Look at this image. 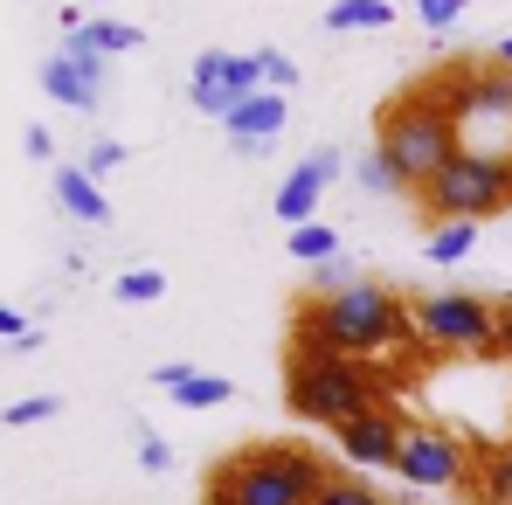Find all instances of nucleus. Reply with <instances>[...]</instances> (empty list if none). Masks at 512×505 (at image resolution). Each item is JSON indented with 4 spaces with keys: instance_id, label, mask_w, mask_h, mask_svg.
<instances>
[{
    "instance_id": "1",
    "label": "nucleus",
    "mask_w": 512,
    "mask_h": 505,
    "mask_svg": "<svg viewBox=\"0 0 512 505\" xmlns=\"http://www.w3.org/2000/svg\"><path fill=\"white\" fill-rule=\"evenodd\" d=\"M402 339H416V312L388 284H340L333 298L319 291L291 312V353L319 360H374Z\"/></svg>"
},
{
    "instance_id": "2",
    "label": "nucleus",
    "mask_w": 512,
    "mask_h": 505,
    "mask_svg": "<svg viewBox=\"0 0 512 505\" xmlns=\"http://www.w3.org/2000/svg\"><path fill=\"white\" fill-rule=\"evenodd\" d=\"M374 153L395 167L402 187H423L464 153L457 139V104H450V77H423V84L395 90L374 118Z\"/></svg>"
},
{
    "instance_id": "3",
    "label": "nucleus",
    "mask_w": 512,
    "mask_h": 505,
    "mask_svg": "<svg viewBox=\"0 0 512 505\" xmlns=\"http://www.w3.org/2000/svg\"><path fill=\"white\" fill-rule=\"evenodd\" d=\"M333 485V464L305 443H250L243 457L208 471V499L222 505H312Z\"/></svg>"
},
{
    "instance_id": "4",
    "label": "nucleus",
    "mask_w": 512,
    "mask_h": 505,
    "mask_svg": "<svg viewBox=\"0 0 512 505\" xmlns=\"http://www.w3.org/2000/svg\"><path fill=\"white\" fill-rule=\"evenodd\" d=\"M284 402L298 409L305 422H340L381 409V374L367 360H319V353H291L284 360Z\"/></svg>"
},
{
    "instance_id": "5",
    "label": "nucleus",
    "mask_w": 512,
    "mask_h": 505,
    "mask_svg": "<svg viewBox=\"0 0 512 505\" xmlns=\"http://www.w3.org/2000/svg\"><path fill=\"white\" fill-rule=\"evenodd\" d=\"M429 222H492L512 208V173H506V153H457L450 167L416 187Z\"/></svg>"
},
{
    "instance_id": "6",
    "label": "nucleus",
    "mask_w": 512,
    "mask_h": 505,
    "mask_svg": "<svg viewBox=\"0 0 512 505\" xmlns=\"http://www.w3.org/2000/svg\"><path fill=\"white\" fill-rule=\"evenodd\" d=\"M409 312H416V339L423 346H443V353H499V305H485L471 291H429Z\"/></svg>"
},
{
    "instance_id": "7",
    "label": "nucleus",
    "mask_w": 512,
    "mask_h": 505,
    "mask_svg": "<svg viewBox=\"0 0 512 505\" xmlns=\"http://www.w3.org/2000/svg\"><path fill=\"white\" fill-rule=\"evenodd\" d=\"M395 478L416 485V492H457L471 478V450L450 429H436V422H409L402 457H395Z\"/></svg>"
},
{
    "instance_id": "8",
    "label": "nucleus",
    "mask_w": 512,
    "mask_h": 505,
    "mask_svg": "<svg viewBox=\"0 0 512 505\" xmlns=\"http://www.w3.org/2000/svg\"><path fill=\"white\" fill-rule=\"evenodd\" d=\"M450 104H457V139H464V146H471L478 125H506V139H512V70L506 63L471 70V77H450Z\"/></svg>"
},
{
    "instance_id": "9",
    "label": "nucleus",
    "mask_w": 512,
    "mask_h": 505,
    "mask_svg": "<svg viewBox=\"0 0 512 505\" xmlns=\"http://www.w3.org/2000/svg\"><path fill=\"white\" fill-rule=\"evenodd\" d=\"M402 436H409V416H402V409H388V402L333 429V443H340V457L353 464V471H395Z\"/></svg>"
},
{
    "instance_id": "10",
    "label": "nucleus",
    "mask_w": 512,
    "mask_h": 505,
    "mask_svg": "<svg viewBox=\"0 0 512 505\" xmlns=\"http://www.w3.org/2000/svg\"><path fill=\"white\" fill-rule=\"evenodd\" d=\"M194 104L208 111V118H229L243 97L263 90V70H256V56H229V49H208V56H194Z\"/></svg>"
},
{
    "instance_id": "11",
    "label": "nucleus",
    "mask_w": 512,
    "mask_h": 505,
    "mask_svg": "<svg viewBox=\"0 0 512 505\" xmlns=\"http://www.w3.org/2000/svg\"><path fill=\"white\" fill-rule=\"evenodd\" d=\"M340 167V153L333 146H319V153H305L298 167L284 173V187H277V222H291V229H305V222H319V194H326V180Z\"/></svg>"
},
{
    "instance_id": "12",
    "label": "nucleus",
    "mask_w": 512,
    "mask_h": 505,
    "mask_svg": "<svg viewBox=\"0 0 512 505\" xmlns=\"http://www.w3.org/2000/svg\"><path fill=\"white\" fill-rule=\"evenodd\" d=\"M222 125H229V139H236L243 153H256V146H270V139L291 125V111H284V97H277V90H256V97H243Z\"/></svg>"
},
{
    "instance_id": "13",
    "label": "nucleus",
    "mask_w": 512,
    "mask_h": 505,
    "mask_svg": "<svg viewBox=\"0 0 512 505\" xmlns=\"http://www.w3.org/2000/svg\"><path fill=\"white\" fill-rule=\"evenodd\" d=\"M56 201H63V215H77V222H111V201H104V187L90 180L84 167H63L56 173Z\"/></svg>"
},
{
    "instance_id": "14",
    "label": "nucleus",
    "mask_w": 512,
    "mask_h": 505,
    "mask_svg": "<svg viewBox=\"0 0 512 505\" xmlns=\"http://www.w3.org/2000/svg\"><path fill=\"white\" fill-rule=\"evenodd\" d=\"M42 90H49L56 104H70V111H90L104 84H90V77L77 70V63H70V56H49V63H42Z\"/></svg>"
},
{
    "instance_id": "15",
    "label": "nucleus",
    "mask_w": 512,
    "mask_h": 505,
    "mask_svg": "<svg viewBox=\"0 0 512 505\" xmlns=\"http://www.w3.org/2000/svg\"><path fill=\"white\" fill-rule=\"evenodd\" d=\"M326 28L346 35V28H395V7L388 0H333L326 7Z\"/></svg>"
},
{
    "instance_id": "16",
    "label": "nucleus",
    "mask_w": 512,
    "mask_h": 505,
    "mask_svg": "<svg viewBox=\"0 0 512 505\" xmlns=\"http://www.w3.org/2000/svg\"><path fill=\"white\" fill-rule=\"evenodd\" d=\"M291 256H298V263H312V270H319V263H333V256H340V229H326V222L291 229Z\"/></svg>"
},
{
    "instance_id": "17",
    "label": "nucleus",
    "mask_w": 512,
    "mask_h": 505,
    "mask_svg": "<svg viewBox=\"0 0 512 505\" xmlns=\"http://www.w3.org/2000/svg\"><path fill=\"white\" fill-rule=\"evenodd\" d=\"M84 35H90V49H97V56H132V49L146 42L132 21H84Z\"/></svg>"
},
{
    "instance_id": "18",
    "label": "nucleus",
    "mask_w": 512,
    "mask_h": 505,
    "mask_svg": "<svg viewBox=\"0 0 512 505\" xmlns=\"http://www.w3.org/2000/svg\"><path fill=\"white\" fill-rule=\"evenodd\" d=\"M471 250H478V222H450L429 236V263H464Z\"/></svg>"
},
{
    "instance_id": "19",
    "label": "nucleus",
    "mask_w": 512,
    "mask_h": 505,
    "mask_svg": "<svg viewBox=\"0 0 512 505\" xmlns=\"http://www.w3.org/2000/svg\"><path fill=\"white\" fill-rule=\"evenodd\" d=\"M111 291H118V305H153V298H167V277H160L153 263H139V270H125Z\"/></svg>"
},
{
    "instance_id": "20",
    "label": "nucleus",
    "mask_w": 512,
    "mask_h": 505,
    "mask_svg": "<svg viewBox=\"0 0 512 505\" xmlns=\"http://www.w3.org/2000/svg\"><path fill=\"white\" fill-rule=\"evenodd\" d=\"M478 505H512V450H485V485Z\"/></svg>"
},
{
    "instance_id": "21",
    "label": "nucleus",
    "mask_w": 512,
    "mask_h": 505,
    "mask_svg": "<svg viewBox=\"0 0 512 505\" xmlns=\"http://www.w3.org/2000/svg\"><path fill=\"white\" fill-rule=\"evenodd\" d=\"M312 505H388V499H381L367 478H353V471H333V485H326V492H319Z\"/></svg>"
},
{
    "instance_id": "22",
    "label": "nucleus",
    "mask_w": 512,
    "mask_h": 505,
    "mask_svg": "<svg viewBox=\"0 0 512 505\" xmlns=\"http://www.w3.org/2000/svg\"><path fill=\"white\" fill-rule=\"evenodd\" d=\"M229 395H236V388H229L222 374H194L187 388H173V402H180V409H215V402H229Z\"/></svg>"
},
{
    "instance_id": "23",
    "label": "nucleus",
    "mask_w": 512,
    "mask_h": 505,
    "mask_svg": "<svg viewBox=\"0 0 512 505\" xmlns=\"http://www.w3.org/2000/svg\"><path fill=\"white\" fill-rule=\"evenodd\" d=\"M256 70H263V90H277V97H291V84H298V63L284 49H256Z\"/></svg>"
},
{
    "instance_id": "24",
    "label": "nucleus",
    "mask_w": 512,
    "mask_h": 505,
    "mask_svg": "<svg viewBox=\"0 0 512 505\" xmlns=\"http://www.w3.org/2000/svg\"><path fill=\"white\" fill-rule=\"evenodd\" d=\"M56 409H63L56 395H28V402H14V409H7V422H14V429H28V422H49Z\"/></svg>"
},
{
    "instance_id": "25",
    "label": "nucleus",
    "mask_w": 512,
    "mask_h": 505,
    "mask_svg": "<svg viewBox=\"0 0 512 505\" xmlns=\"http://www.w3.org/2000/svg\"><path fill=\"white\" fill-rule=\"evenodd\" d=\"M416 14H423V28L429 35H443L457 14H464V0H416Z\"/></svg>"
},
{
    "instance_id": "26",
    "label": "nucleus",
    "mask_w": 512,
    "mask_h": 505,
    "mask_svg": "<svg viewBox=\"0 0 512 505\" xmlns=\"http://www.w3.org/2000/svg\"><path fill=\"white\" fill-rule=\"evenodd\" d=\"M111 167H125V146H118V139H97V146H90V160H84V173L97 180V173H111Z\"/></svg>"
},
{
    "instance_id": "27",
    "label": "nucleus",
    "mask_w": 512,
    "mask_h": 505,
    "mask_svg": "<svg viewBox=\"0 0 512 505\" xmlns=\"http://www.w3.org/2000/svg\"><path fill=\"white\" fill-rule=\"evenodd\" d=\"M360 187H367V194H388V187H402V180H395V167H388V160L374 153V160L360 167Z\"/></svg>"
},
{
    "instance_id": "28",
    "label": "nucleus",
    "mask_w": 512,
    "mask_h": 505,
    "mask_svg": "<svg viewBox=\"0 0 512 505\" xmlns=\"http://www.w3.org/2000/svg\"><path fill=\"white\" fill-rule=\"evenodd\" d=\"M139 464H146V471H167V464H173V450L153 436V429H139Z\"/></svg>"
},
{
    "instance_id": "29",
    "label": "nucleus",
    "mask_w": 512,
    "mask_h": 505,
    "mask_svg": "<svg viewBox=\"0 0 512 505\" xmlns=\"http://www.w3.org/2000/svg\"><path fill=\"white\" fill-rule=\"evenodd\" d=\"M153 381H160V388H187V381H194V367H187V360H167V367H153Z\"/></svg>"
},
{
    "instance_id": "30",
    "label": "nucleus",
    "mask_w": 512,
    "mask_h": 505,
    "mask_svg": "<svg viewBox=\"0 0 512 505\" xmlns=\"http://www.w3.org/2000/svg\"><path fill=\"white\" fill-rule=\"evenodd\" d=\"M35 333V326H28V319H21V312H14V305H0V339H7V346H14V339H28Z\"/></svg>"
},
{
    "instance_id": "31",
    "label": "nucleus",
    "mask_w": 512,
    "mask_h": 505,
    "mask_svg": "<svg viewBox=\"0 0 512 505\" xmlns=\"http://www.w3.org/2000/svg\"><path fill=\"white\" fill-rule=\"evenodd\" d=\"M21 146H28V160H49V153H56V139H49L42 125H28V139H21Z\"/></svg>"
},
{
    "instance_id": "32",
    "label": "nucleus",
    "mask_w": 512,
    "mask_h": 505,
    "mask_svg": "<svg viewBox=\"0 0 512 505\" xmlns=\"http://www.w3.org/2000/svg\"><path fill=\"white\" fill-rule=\"evenodd\" d=\"M499 353H506V360H512V298H506V305H499Z\"/></svg>"
},
{
    "instance_id": "33",
    "label": "nucleus",
    "mask_w": 512,
    "mask_h": 505,
    "mask_svg": "<svg viewBox=\"0 0 512 505\" xmlns=\"http://www.w3.org/2000/svg\"><path fill=\"white\" fill-rule=\"evenodd\" d=\"M492 63H506V70H512V35H499V49H492Z\"/></svg>"
},
{
    "instance_id": "34",
    "label": "nucleus",
    "mask_w": 512,
    "mask_h": 505,
    "mask_svg": "<svg viewBox=\"0 0 512 505\" xmlns=\"http://www.w3.org/2000/svg\"><path fill=\"white\" fill-rule=\"evenodd\" d=\"M201 505H222V499H201Z\"/></svg>"
},
{
    "instance_id": "35",
    "label": "nucleus",
    "mask_w": 512,
    "mask_h": 505,
    "mask_svg": "<svg viewBox=\"0 0 512 505\" xmlns=\"http://www.w3.org/2000/svg\"><path fill=\"white\" fill-rule=\"evenodd\" d=\"M506 173H512V153H506Z\"/></svg>"
}]
</instances>
